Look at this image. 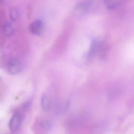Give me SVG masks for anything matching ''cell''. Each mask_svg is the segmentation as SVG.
<instances>
[{"instance_id": "6da1fadb", "label": "cell", "mask_w": 134, "mask_h": 134, "mask_svg": "<svg viewBox=\"0 0 134 134\" xmlns=\"http://www.w3.org/2000/svg\"><path fill=\"white\" fill-rule=\"evenodd\" d=\"M92 3V1H81L78 2L74 7V13L78 16L85 15L90 9Z\"/></svg>"}, {"instance_id": "7a4b0ae2", "label": "cell", "mask_w": 134, "mask_h": 134, "mask_svg": "<svg viewBox=\"0 0 134 134\" xmlns=\"http://www.w3.org/2000/svg\"><path fill=\"white\" fill-rule=\"evenodd\" d=\"M104 46V45L101 40L97 39L93 40L88 49L87 57L89 58H93L98 55L100 51L103 50Z\"/></svg>"}, {"instance_id": "3957f363", "label": "cell", "mask_w": 134, "mask_h": 134, "mask_svg": "<svg viewBox=\"0 0 134 134\" xmlns=\"http://www.w3.org/2000/svg\"><path fill=\"white\" fill-rule=\"evenodd\" d=\"M24 116L23 114L19 111L14 113L9 122V128L11 131L15 132L17 131L23 121Z\"/></svg>"}, {"instance_id": "277c9868", "label": "cell", "mask_w": 134, "mask_h": 134, "mask_svg": "<svg viewBox=\"0 0 134 134\" xmlns=\"http://www.w3.org/2000/svg\"><path fill=\"white\" fill-rule=\"evenodd\" d=\"M6 68L9 74L12 75L18 74L21 70V62L16 58H10L6 62Z\"/></svg>"}, {"instance_id": "5b68a950", "label": "cell", "mask_w": 134, "mask_h": 134, "mask_svg": "<svg viewBox=\"0 0 134 134\" xmlns=\"http://www.w3.org/2000/svg\"><path fill=\"white\" fill-rule=\"evenodd\" d=\"M28 29L32 34L39 35L41 34L44 29V23L41 19H35L29 25Z\"/></svg>"}, {"instance_id": "8992f818", "label": "cell", "mask_w": 134, "mask_h": 134, "mask_svg": "<svg viewBox=\"0 0 134 134\" xmlns=\"http://www.w3.org/2000/svg\"><path fill=\"white\" fill-rule=\"evenodd\" d=\"M52 100L50 97L47 95H44L41 98V106L43 110L47 111L50 109L52 107Z\"/></svg>"}, {"instance_id": "52a82bcc", "label": "cell", "mask_w": 134, "mask_h": 134, "mask_svg": "<svg viewBox=\"0 0 134 134\" xmlns=\"http://www.w3.org/2000/svg\"><path fill=\"white\" fill-rule=\"evenodd\" d=\"M2 30L3 34L9 37L13 35L14 32V29L10 23L6 22L3 24L2 27Z\"/></svg>"}, {"instance_id": "ba28073f", "label": "cell", "mask_w": 134, "mask_h": 134, "mask_svg": "<svg viewBox=\"0 0 134 134\" xmlns=\"http://www.w3.org/2000/svg\"><path fill=\"white\" fill-rule=\"evenodd\" d=\"M39 127L44 131H49L52 128V124L49 120L43 119L40 122Z\"/></svg>"}, {"instance_id": "9c48e42d", "label": "cell", "mask_w": 134, "mask_h": 134, "mask_svg": "<svg viewBox=\"0 0 134 134\" xmlns=\"http://www.w3.org/2000/svg\"><path fill=\"white\" fill-rule=\"evenodd\" d=\"M19 16V11L17 8H11L9 12V16L12 20L15 21L16 20Z\"/></svg>"}, {"instance_id": "30bf717a", "label": "cell", "mask_w": 134, "mask_h": 134, "mask_svg": "<svg viewBox=\"0 0 134 134\" xmlns=\"http://www.w3.org/2000/svg\"><path fill=\"white\" fill-rule=\"evenodd\" d=\"M119 1H105L104 4L109 9H113L116 7L119 3Z\"/></svg>"}, {"instance_id": "8fae6325", "label": "cell", "mask_w": 134, "mask_h": 134, "mask_svg": "<svg viewBox=\"0 0 134 134\" xmlns=\"http://www.w3.org/2000/svg\"><path fill=\"white\" fill-rule=\"evenodd\" d=\"M31 105V102L30 100H28L26 102H25L22 105H21V109L25 111L29 109Z\"/></svg>"}]
</instances>
